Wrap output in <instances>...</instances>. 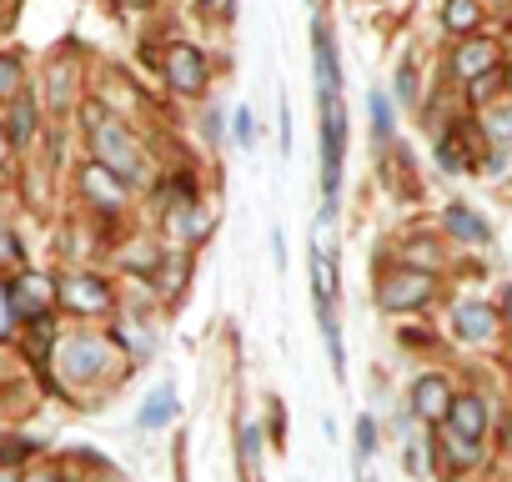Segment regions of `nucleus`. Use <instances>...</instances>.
Instances as JSON below:
<instances>
[{"instance_id":"1","label":"nucleus","mask_w":512,"mask_h":482,"mask_svg":"<svg viewBox=\"0 0 512 482\" xmlns=\"http://www.w3.org/2000/svg\"><path fill=\"white\" fill-rule=\"evenodd\" d=\"M86 136H91L96 161H101L106 171H116L126 186H146V181H151V156H146V146H141L121 121H111L106 106H86Z\"/></svg>"},{"instance_id":"2","label":"nucleus","mask_w":512,"mask_h":482,"mask_svg":"<svg viewBox=\"0 0 512 482\" xmlns=\"http://www.w3.org/2000/svg\"><path fill=\"white\" fill-rule=\"evenodd\" d=\"M342 156H347V106L342 96H322V221L337 216V186H342Z\"/></svg>"},{"instance_id":"3","label":"nucleus","mask_w":512,"mask_h":482,"mask_svg":"<svg viewBox=\"0 0 512 482\" xmlns=\"http://www.w3.org/2000/svg\"><path fill=\"white\" fill-rule=\"evenodd\" d=\"M111 362H116L111 342H106V337H91V332L61 342V352H56V367H61V377H66L71 387H91V382H101V377L111 372Z\"/></svg>"},{"instance_id":"4","label":"nucleus","mask_w":512,"mask_h":482,"mask_svg":"<svg viewBox=\"0 0 512 482\" xmlns=\"http://www.w3.org/2000/svg\"><path fill=\"white\" fill-rule=\"evenodd\" d=\"M432 292H437V277H432V272H422V267H397V272H387V277L377 282V307H382V312H417V307L432 302Z\"/></svg>"},{"instance_id":"5","label":"nucleus","mask_w":512,"mask_h":482,"mask_svg":"<svg viewBox=\"0 0 512 482\" xmlns=\"http://www.w3.org/2000/svg\"><path fill=\"white\" fill-rule=\"evenodd\" d=\"M56 297H61V307H71V312H81V317H101V312L116 307L111 282L96 277V272H71V277H61V282H56Z\"/></svg>"},{"instance_id":"6","label":"nucleus","mask_w":512,"mask_h":482,"mask_svg":"<svg viewBox=\"0 0 512 482\" xmlns=\"http://www.w3.org/2000/svg\"><path fill=\"white\" fill-rule=\"evenodd\" d=\"M161 71H166L171 91H181V96H196V91H206V81H211V66H206V56H201L191 41H171L166 56H161Z\"/></svg>"},{"instance_id":"7","label":"nucleus","mask_w":512,"mask_h":482,"mask_svg":"<svg viewBox=\"0 0 512 482\" xmlns=\"http://www.w3.org/2000/svg\"><path fill=\"white\" fill-rule=\"evenodd\" d=\"M312 76H317V96H342V61L327 21H312Z\"/></svg>"},{"instance_id":"8","label":"nucleus","mask_w":512,"mask_h":482,"mask_svg":"<svg viewBox=\"0 0 512 482\" xmlns=\"http://www.w3.org/2000/svg\"><path fill=\"white\" fill-rule=\"evenodd\" d=\"M76 186H81V196H86L91 206H101V211H121V206H126V181H121L116 171H106L101 161H86L81 176H76Z\"/></svg>"},{"instance_id":"9","label":"nucleus","mask_w":512,"mask_h":482,"mask_svg":"<svg viewBox=\"0 0 512 482\" xmlns=\"http://www.w3.org/2000/svg\"><path fill=\"white\" fill-rule=\"evenodd\" d=\"M307 267H312V307H317V322H327V317H332V302H337V262H332V252L322 247L317 236H312Z\"/></svg>"},{"instance_id":"10","label":"nucleus","mask_w":512,"mask_h":482,"mask_svg":"<svg viewBox=\"0 0 512 482\" xmlns=\"http://www.w3.org/2000/svg\"><path fill=\"white\" fill-rule=\"evenodd\" d=\"M6 292H11V307H16V322L21 317H51V297H56V287L46 282V277H21V282H6Z\"/></svg>"},{"instance_id":"11","label":"nucleus","mask_w":512,"mask_h":482,"mask_svg":"<svg viewBox=\"0 0 512 482\" xmlns=\"http://www.w3.org/2000/svg\"><path fill=\"white\" fill-rule=\"evenodd\" d=\"M447 407H452V387H447V377L427 372V377L412 382V417H422V422H442Z\"/></svg>"},{"instance_id":"12","label":"nucleus","mask_w":512,"mask_h":482,"mask_svg":"<svg viewBox=\"0 0 512 482\" xmlns=\"http://www.w3.org/2000/svg\"><path fill=\"white\" fill-rule=\"evenodd\" d=\"M452 332L462 342H492L497 337V312L487 302H457L452 307Z\"/></svg>"},{"instance_id":"13","label":"nucleus","mask_w":512,"mask_h":482,"mask_svg":"<svg viewBox=\"0 0 512 482\" xmlns=\"http://www.w3.org/2000/svg\"><path fill=\"white\" fill-rule=\"evenodd\" d=\"M447 432H457V437H467V442H482V432H487V402L482 397H452V407H447Z\"/></svg>"},{"instance_id":"14","label":"nucleus","mask_w":512,"mask_h":482,"mask_svg":"<svg viewBox=\"0 0 512 482\" xmlns=\"http://www.w3.org/2000/svg\"><path fill=\"white\" fill-rule=\"evenodd\" d=\"M442 226H447V236L467 241V247H487V241H492V226H487L472 206H462V201H452V206L442 211Z\"/></svg>"},{"instance_id":"15","label":"nucleus","mask_w":512,"mask_h":482,"mask_svg":"<svg viewBox=\"0 0 512 482\" xmlns=\"http://www.w3.org/2000/svg\"><path fill=\"white\" fill-rule=\"evenodd\" d=\"M36 126H41V111H36V96H16L11 101V111H6V121H0V131H6V141L11 146H31L36 141Z\"/></svg>"},{"instance_id":"16","label":"nucleus","mask_w":512,"mask_h":482,"mask_svg":"<svg viewBox=\"0 0 512 482\" xmlns=\"http://www.w3.org/2000/svg\"><path fill=\"white\" fill-rule=\"evenodd\" d=\"M206 231V216L196 211V201H176L166 211V241H176V247H186V241H201Z\"/></svg>"},{"instance_id":"17","label":"nucleus","mask_w":512,"mask_h":482,"mask_svg":"<svg viewBox=\"0 0 512 482\" xmlns=\"http://www.w3.org/2000/svg\"><path fill=\"white\" fill-rule=\"evenodd\" d=\"M492 66H497V46H492V41H462L457 56H452V71H457L462 81H477V76L492 71Z\"/></svg>"},{"instance_id":"18","label":"nucleus","mask_w":512,"mask_h":482,"mask_svg":"<svg viewBox=\"0 0 512 482\" xmlns=\"http://www.w3.org/2000/svg\"><path fill=\"white\" fill-rule=\"evenodd\" d=\"M171 412H176V392H171V382H161V387L146 397V407H141V417H136V422L151 432V427H166V422H171Z\"/></svg>"},{"instance_id":"19","label":"nucleus","mask_w":512,"mask_h":482,"mask_svg":"<svg viewBox=\"0 0 512 482\" xmlns=\"http://www.w3.org/2000/svg\"><path fill=\"white\" fill-rule=\"evenodd\" d=\"M241 467H246V482H256V477H262V427H256V422H246L241 427Z\"/></svg>"},{"instance_id":"20","label":"nucleus","mask_w":512,"mask_h":482,"mask_svg":"<svg viewBox=\"0 0 512 482\" xmlns=\"http://www.w3.org/2000/svg\"><path fill=\"white\" fill-rule=\"evenodd\" d=\"M477 21H482L477 0H447V11H442V26L447 31H477Z\"/></svg>"},{"instance_id":"21","label":"nucleus","mask_w":512,"mask_h":482,"mask_svg":"<svg viewBox=\"0 0 512 482\" xmlns=\"http://www.w3.org/2000/svg\"><path fill=\"white\" fill-rule=\"evenodd\" d=\"M437 161H442V171H467V166H472V151H467V141H462L457 131H447V136L437 141Z\"/></svg>"},{"instance_id":"22","label":"nucleus","mask_w":512,"mask_h":482,"mask_svg":"<svg viewBox=\"0 0 512 482\" xmlns=\"http://www.w3.org/2000/svg\"><path fill=\"white\" fill-rule=\"evenodd\" d=\"M26 91V66H21V56H0V101H16Z\"/></svg>"},{"instance_id":"23","label":"nucleus","mask_w":512,"mask_h":482,"mask_svg":"<svg viewBox=\"0 0 512 482\" xmlns=\"http://www.w3.org/2000/svg\"><path fill=\"white\" fill-rule=\"evenodd\" d=\"M51 106L56 111H71L76 106V96H71V56H61L51 66Z\"/></svg>"},{"instance_id":"24","label":"nucleus","mask_w":512,"mask_h":482,"mask_svg":"<svg viewBox=\"0 0 512 482\" xmlns=\"http://www.w3.org/2000/svg\"><path fill=\"white\" fill-rule=\"evenodd\" d=\"M367 106H372V136L387 146V141H392V101H387V91H372Z\"/></svg>"},{"instance_id":"25","label":"nucleus","mask_w":512,"mask_h":482,"mask_svg":"<svg viewBox=\"0 0 512 482\" xmlns=\"http://www.w3.org/2000/svg\"><path fill=\"white\" fill-rule=\"evenodd\" d=\"M442 452H447L452 467H472V462H477V442H467V437H457V432H442Z\"/></svg>"},{"instance_id":"26","label":"nucleus","mask_w":512,"mask_h":482,"mask_svg":"<svg viewBox=\"0 0 512 482\" xmlns=\"http://www.w3.org/2000/svg\"><path fill=\"white\" fill-rule=\"evenodd\" d=\"M36 452V442H26V437H11V432H0V462H26Z\"/></svg>"},{"instance_id":"27","label":"nucleus","mask_w":512,"mask_h":482,"mask_svg":"<svg viewBox=\"0 0 512 482\" xmlns=\"http://www.w3.org/2000/svg\"><path fill=\"white\" fill-rule=\"evenodd\" d=\"M21 262H26V252H21L16 231H11V226H0V267H21Z\"/></svg>"},{"instance_id":"28","label":"nucleus","mask_w":512,"mask_h":482,"mask_svg":"<svg viewBox=\"0 0 512 482\" xmlns=\"http://www.w3.org/2000/svg\"><path fill=\"white\" fill-rule=\"evenodd\" d=\"M116 332H121V337H126V347H131V352H136V357H146V352H151V347H156V337H151V332H141V327H136V322H121V327H116Z\"/></svg>"},{"instance_id":"29","label":"nucleus","mask_w":512,"mask_h":482,"mask_svg":"<svg viewBox=\"0 0 512 482\" xmlns=\"http://www.w3.org/2000/svg\"><path fill=\"white\" fill-rule=\"evenodd\" d=\"M231 131H236V146H246V151H251V141H256V121H251V106H236V121H231Z\"/></svg>"},{"instance_id":"30","label":"nucleus","mask_w":512,"mask_h":482,"mask_svg":"<svg viewBox=\"0 0 512 482\" xmlns=\"http://www.w3.org/2000/svg\"><path fill=\"white\" fill-rule=\"evenodd\" d=\"M11 337H16V307H11L6 282H0V342H11Z\"/></svg>"},{"instance_id":"31","label":"nucleus","mask_w":512,"mask_h":482,"mask_svg":"<svg viewBox=\"0 0 512 482\" xmlns=\"http://www.w3.org/2000/svg\"><path fill=\"white\" fill-rule=\"evenodd\" d=\"M372 452H377V422L357 417V457H372Z\"/></svg>"},{"instance_id":"32","label":"nucleus","mask_w":512,"mask_h":482,"mask_svg":"<svg viewBox=\"0 0 512 482\" xmlns=\"http://www.w3.org/2000/svg\"><path fill=\"white\" fill-rule=\"evenodd\" d=\"M196 11L211 16V21H231L236 16V0H196Z\"/></svg>"},{"instance_id":"33","label":"nucleus","mask_w":512,"mask_h":482,"mask_svg":"<svg viewBox=\"0 0 512 482\" xmlns=\"http://www.w3.org/2000/svg\"><path fill=\"white\" fill-rule=\"evenodd\" d=\"M497 86H502V76H497V71H482V76L472 81V101H487Z\"/></svg>"},{"instance_id":"34","label":"nucleus","mask_w":512,"mask_h":482,"mask_svg":"<svg viewBox=\"0 0 512 482\" xmlns=\"http://www.w3.org/2000/svg\"><path fill=\"white\" fill-rule=\"evenodd\" d=\"M487 131H492L497 141H512V111H492V116H487Z\"/></svg>"},{"instance_id":"35","label":"nucleus","mask_w":512,"mask_h":482,"mask_svg":"<svg viewBox=\"0 0 512 482\" xmlns=\"http://www.w3.org/2000/svg\"><path fill=\"white\" fill-rule=\"evenodd\" d=\"M397 96H402V101H417V81H412V61H402V71H397Z\"/></svg>"},{"instance_id":"36","label":"nucleus","mask_w":512,"mask_h":482,"mask_svg":"<svg viewBox=\"0 0 512 482\" xmlns=\"http://www.w3.org/2000/svg\"><path fill=\"white\" fill-rule=\"evenodd\" d=\"M277 126H282V151H292V106L282 101V116H277Z\"/></svg>"},{"instance_id":"37","label":"nucleus","mask_w":512,"mask_h":482,"mask_svg":"<svg viewBox=\"0 0 512 482\" xmlns=\"http://www.w3.org/2000/svg\"><path fill=\"white\" fill-rule=\"evenodd\" d=\"M407 467H412V472H427V447H422V442L407 447Z\"/></svg>"},{"instance_id":"38","label":"nucleus","mask_w":512,"mask_h":482,"mask_svg":"<svg viewBox=\"0 0 512 482\" xmlns=\"http://www.w3.org/2000/svg\"><path fill=\"white\" fill-rule=\"evenodd\" d=\"M272 257H277V267L287 262V241H282V231H272Z\"/></svg>"},{"instance_id":"39","label":"nucleus","mask_w":512,"mask_h":482,"mask_svg":"<svg viewBox=\"0 0 512 482\" xmlns=\"http://www.w3.org/2000/svg\"><path fill=\"white\" fill-rule=\"evenodd\" d=\"M206 136H211V141L221 136V111H206Z\"/></svg>"},{"instance_id":"40","label":"nucleus","mask_w":512,"mask_h":482,"mask_svg":"<svg viewBox=\"0 0 512 482\" xmlns=\"http://www.w3.org/2000/svg\"><path fill=\"white\" fill-rule=\"evenodd\" d=\"M502 317L512 322V282H507V297H502Z\"/></svg>"},{"instance_id":"41","label":"nucleus","mask_w":512,"mask_h":482,"mask_svg":"<svg viewBox=\"0 0 512 482\" xmlns=\"http://www.w3.org/2000/svg\"><path fill=\"white\" fill-rule=\"evenodd\" d=\"M6 151H11V141H6V131H0V171H6Z\"/></svg>"},{"instance_id":"42","label":"nucleus","mask_w":512,"mask_h":482,"mask_svg":"<svg viewBox=\"0 0 512 482\" xmlns=\"http://www.w3.org/2000/svg\"><path fill=\"white\" fill-rule=\"evenodd\" d=\"M116 6H126V11H141V6H151V0H116Z\"/></svg>"},{"instance_id":"43","label":"nucleus","mask_w":512,"mask_h":482,"mask_svg":"<svg viewBox=\"0 0 512 482\" xmlns=\"http://www.w3.org/2000/svg\"><path fill=\"white\" fill-rule=\"evenodd\" d=\"M502 437H507V447H512V417H507V427H502Z\"/></svg>"},{"instance_id":"44","label":"nucleus","mask_w":512,"mask_h":482,"mask_svg":"<svg viewBox=\"0 0 512 482\" xmlns=\"http://www.w3.org/2000/svg\"><path fill=\"white\" fill-rule=\"evenodd\" d=\"M26 482H56V477H46V472H41V477H26Z\"/></svg>"},{"instance_id":"45","label":"nucleus","mask_w":512,"mask_h":482,"mask_svg":"<svg viewBox=\"0 0 512 482\" xmlns=\"http://www.w3.org/2000/svg\"><path fill=\"white\" fill-rule=\"evenodd\" d=\"M507 91H512V71H507Z\"/></svg>"},{"instance_id":"46","label":"nucleus","mask_w":512,"mask_h":482,"mask_svg":"<svg viewBox=\"0 0 512 482\" xmlns=\"http://www.w3.org/2000/svg\"><path fill=\"white\" fill-rule=\"evenodd\" d=\"M357 482H372V477H357Z\"/></svg>"},{"instance_id":"47","label":"nucleus","mask_w":512,"mask_h":482,"mask_svg":"<svg viewBox=\"0 0 512 482\" xmlns=\"http://www.w3.org/2000/svg\"><path fill=\"white\" fill-rule=\"evenodd\" d=\"M312 6H317V0H312Z\"/></svg>"}]
</instances>
